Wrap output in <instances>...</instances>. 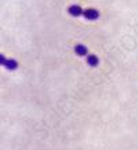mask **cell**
Returning a JSON list of instances; mask_svg holds the SVG:
<instances>
[{
    "label": "cell",
    "mask_w": 138,
    "mask_h": 150,
    "mask_svg": "<svg viewBox=\"0 0 138 150\" xmlns=\"http://www.w3.org/2000/svg\"><path fill=\"white\" fill-rule=\"evenodd\" d=\"M68 13L72 15V17H80V15H83V13H84V10H82V7L78 4H73L70 6L68 10Z\"/></svg>",
    "instance_id": "cell-3"
},
{
    "label": "cell",
    "mask_w": 138,
    "mask_h": 150,
    "mask_svg": "<svg viewBox=\"0 0 138 150\" xmlns=\"http://www.w3.org/2000/svg\"><path fill=\"white\" fill-rule=\"evenodd\" d=\"M0 64L3 65L6 69H9V70H15L18 68V62L15 59H6L4 55H0Z\"/></svg>",
    "instance_id": "cell-1"
},
{
    "label": "cell",
    "mask_w": 138,
    "mask_h": 150,
    "mask_svg": "<svg viewBox=\"0 0 138 150\" xmlns=\"http://www.w3.org/2000/svg\"><path fill=\"white\" fill-rule=\"evenodd\" d=\"M83 15H84V18L88 19V21H95V19H98V17H100V13H98L95 8H87V10H84Z\"/></svg>",
    "instance_id": "cell-2"
},
{
    "label": "cell",
    "mask_w": 138,
    "mask_h": 150,
    "mask_svg": "<svg viewBox=\"0 0 138 150\" xmlns=\"http://www.w3.org/2000/svg\"><path fill=\"white\" fill-rule=\"evenodd\" d=\"M75 52L78 54V57H86V55L88 54L87 47L83 46V44H76V46H75Z\"/></svg>",
    "instance_id": "cell-4"
},
{
    "label": "cell",
    "mask_w": 138,
    "mask_h": 150,
    "mask_svg": "<svg viewBox=\"0 0 138 150\" xmlns=\"http://www.w3.org/2000/svg\"><path fill=\"white\" fill-rule=\"evenodd\" d=\"M86 61H87L88 66H91V68H95L97 65L100 64V59H98V57L97 55H88L87 58H86Z\"/></svg>",
    "instance_id": "cell-5"
}]
</instances>
